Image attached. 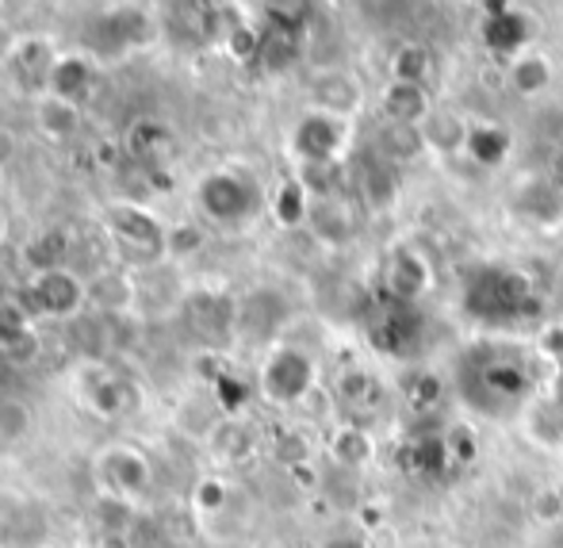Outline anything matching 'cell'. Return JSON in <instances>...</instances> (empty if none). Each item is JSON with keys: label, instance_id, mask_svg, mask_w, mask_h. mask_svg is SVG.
Segmentation results:
<instances>
[{"label": "cell", "instance_id": "obj_20", "mask_svg": "<svg viewBox=\"0 0 563 548\" xmlns=\"http://www.w3.org/2000/svg\"><path fill=\"white\" fill-rule=\"evenodd\" d=\"M418 131H422V142H430V146L460 150V146H467V131H472V127H464V119L452 116V111H433Z\"/></svg>", "mask_w": 563, "mask_h": 548}, {"label": "cell", "instance_id": "obj_4", "mask_svg": "<svg viewBox=\"0 0 563 548\" xmlns=\"http://www.w3.org/2000/svg\"><path fill=\"white\" fill-rule=\"evenodd\" d=\"M89 299V284L74 273V268H46V273H35V281L27 284L20 307L35 315H54V319H74L77 311Z\"/></svg>", "mask_w": 563, "mask_h": 548}, {"label": "cell", "instance_id": "obj_24", "mask_svg": "<svg viewBox=\"0 0 563 548\" xmlns=\"http://www.w3.org/2000/svg\"><path fill=\"white\" fill-rule=\"evenodd\" d=\"M62 257H66V234H58V230H46V234H38L35 242L27 245V261L38 273L62 268Z\"/></svg>", "mask_w": 563, "mask_h": 548}, {"label": "cell", "instance_id": "obj_5", "mask_svg": "<svg viewBox=\"0 0 563 548\" xmlns=\"http://www.w3.org/2000/svg\"><path fill=\"white\" fill-rule=\"evenodd\" d=\"M422 315L415 304H399V299H387L379 304V311L368 322V341L387 357H410L422 346Z\"/></svg>", "mask_w": 563, "mask_h": 548}, {"label": "cell", "instance_id": "obj_8", "mask_svg": "<svg viewBox=\"0 0 563 548\" xmlns=\"http://www.w3.org/2000/svg\"><path fill=\"white\" fill-rule=\"evenodd\" d=\"M345 119H334V116H322V111H311V116L299 119L296 134V154L303 157L307 165H334V157L341 154L345 146Z\"/></svg>", "mask_w": 563, "mask_h": 548}, {"label": "cell", "instance_id": "obj_19", "mask_svg": "<svg viewBox=\"0 0 563 548\" xmlns=\"http://www.w3.org/2000/svg\"><path fill=\"white\" fill-rule=\"evenodd\" d=\"M510 81H514V89H518L521 97H537V92H544L552 85L549 58H544V54H537V51L521 54V58L510 66Z\"/></svg>", "mask_w": 563, "mask_h": 548}, {"label": "cell", "instance_id": "obj_34", "mask_svg": "<svg viewBox=\"0 0 563 548\" xmlns=\"http://www.w3.org/2000/svg\"><path fill=\"white\" fill-rule=\"evenodd\" d=\"M15 154H20V142H15V134L8 127H0V169H8L15 162Z\"/></svg>", "mask_w": 563, "mask_h": 548}, {"label": "cell", "instance_id": "obj_27", "mask_svg": "<svg viewBox=\"0 0 563 548\" xmlns=\"http://www.w3.org/2000/svg\"><path fill=\"white\" fill-rule=\"evenodd\" d=\"M203 250V230L192 227V222H180V227L165 230V253L169 257H192V253Z\"/></svg>", "mask_w": 563, "mask_h": 548}, {"label": "cell", "instance_id": "obj_10", "mask_svg": "<svg viewBox=\"0 0 563 548\" xmlns=\"http://www.w3.org/2000/svg\"><path fill=\"white\" fill-rule=\"evenodd\" d=\"M433 273L415 250H399L387 265V299H399V304H415L426 288H430Z\"/></svg>", "mask_w": 563, "mask_h": 548}, {"label": "cell", "instance_id": "obj_9", "mask_svg": "<svg viewBox=\"0 0 563 548\" xmlns=\"http://www.w3.org/2000/svg\"><path fill=\"white\" fill-rule=\"evenodd\" d=\"M529 35H533V23H529L526 12L510 4L490 8V15L483 20V43L487 51H495L498 58H521V51L529 46Z\"/></svg>", "mask_w": 563, "mask_h": 548}, {"label": "cell", "instance_id": "obj_3", "mask_svg": "<svg viewBox=\"0 0 563 548\" xmlns=\"http://www.w3.org/2000/svg\"><path fill=\"white\" fill-rule=\"evenodd\" d=\"M196 200H200L203 216L216 219L219 227H238L257 211L261 204V193L245 173L238 169H216L200 180L196 188Z\"/></svg>", "mask_w": 563, "mask_h": 548}, {"label": "cell", "instance_id": "obj_11", "mask_svg": "<svg viewBox=\"0 0 563 548\" xmlns=\"http://www.w3.org/2000/svg\"><path fill=\"white\" fill-rule=\"evenodd\" d=\"M46 89H51V97L81 108V100L89 97V89H92V66L81 54H58L51 74H46Z\"/></svg>", "mask_w": 563, "mask_h": 548}, {"label": "cell", "instance_id": "obj_22", "mask_svg": "<svg viewBox=\"0 0 563 548\" xmlns=\"http://www.w3.org/2000/svg\"><path fill=\"white\" fill-rule=\"evenodd\" d=\"M311 227L319 230L322 238H349L353 234V216H349V208L341 200H330V196H322L319 204L311 208Z\"/></svg>", "mask_w": 563, "mask_h": 548}, {"label": "cell", "instance_id": "obj_26", "mask_svg": "<svg viewBox=\"0 0 563 548\" xmlns=\"http://www.w3.org/2000/svg\"><path fill=\"white\" fill-rule=\"evenodd\" d=\"M395 69V81H407V85H426V74H430V54L422 46H402L391 62Z\"/></svg>", "mask_w": 563, "mask_h": 548}, {"label": "cell", "instance_id": "obj_33", "mask_svg": "<svg viewBox=\"0 0 563 548\" xmlns=\"http://www.w3.org/2000/svg\"><path fill=\"white\" fill-rule=\"evenodd\" d=\"M445 441H449V457H456V460H475V434L456 430V438H445Z\"/></svg>", "mask_w": 563, "mask_h": 548}, {"label": "cell", "instance_id": "obj_31", "mask_svg": "<svg viewBox=\"0 0 563 548\" xmlns=\"http://www.w3.org/2000/svg\"><path fill=\"white\" fill-rule=\"evenodd\" d=\"M341 395H345L349 403H368L372 399V380L361 376V372H349V376H341Z\"/></svg>", "mask_w": 563, "mask_h": 548}, {"label": "cell", "instance_id": "obj_21", "mask_svg": "<svg viewBox=\"0 0 563 548\" xmlns=\"http://www.w3.org/2000/svg\"><path fill=\"white\" fill-rule=\"evenodd\" d=\"M311 208L314 204H311V193H307L303 180H284L280 193H276V204H273L276 222H280V227H299V222L311 219Z\"/></svg>", "mask_w": 563, "mask_h": 548}, {"label": "cell", "instance_id": "obj_28", "mask_svg": "<svg viewBox=\"0 0 563 548\" xmlns=\"http://www.w3.org/2000/svg\"><path fill=\"white\" fill-rule=\"evenodd\" d=\"M334 452L341 460H349V464H361V460L368 457V438H364L356 426H345V430L338 434V441H334Z\"/></svg>", "mask_w": 563, "mask_h": 548}, {"label": "cell", "instance_id": "obj_18", "mask_svg": "<svg viewBox=\"0 0 563 548\" xmlns=\"http://www.w3.org/2000/svg\"><path fill=\"white\" fill-rule=\"evenodd\" d=\"M89 299L97 307H104V311H126L134 299V284L115 268H104V273L89 281Z\"/></svg>", "mask_w": 563, "mask_h": 548}, {"label": "cell", "instance_id": "obj_25", "mask_svg": "<svg viewBox=\"0 0 563 548\" xmlns=\"http://www.w3.org/2000/svg\"><path fill=\"white\" fill-rule=\"evenodd\" d=\"M31 430V410L15 399H0V445H15L23 441Z\"/></svg>", "mask_w": 563, "mask_h": 548}, {"label": "cell", "instance_id": "obj_29", "mask_svg": "<svg viewBox=\"0 0 563 548\" xmlns=\"http://www.w3.org/2000/svg\"><path fill=\"white\" fill-rule=\"evenodd\" d=\"M387 146L395 150L399 157H415L418 150H422V131L418 127H402V123H391V131H387Z\"/></svg>", "mask_w": 563, "mask_h": 548}, {"label": "cell", "instance_id": "obj_16", "mask_svg": "<svg viewBox=\"0 0 563 548\" xmlns=\"http://www.w3.org/2000/svg\"><path fill=\"white\" fill-rule=\"evenodd\" d=\"M464 150L475 157V165L495 169V165H503L506 154H510V131H503V127H495V123H479L467 131Z\"/></svg>", "mask_w": 563, "mask_h": 548}, {"label": "cell", "instance_id": "obj_35", "mask_svg": "<svg viewBox=\"0 0 563 548\" xmlns=\"http://www.w3.org/2000/svg\"><path fill=\"white\" fill-rule=\"evenodd\" d=\"M319 548H368V545L356 541V537H330V541H322Z\"/></svg>", "mask_w": 563, "mask_h": 548}, {"label": "cell", "instance_id": "obj_14", "mask_svg": "<svg viewBox=\"0 0 563 548\" xmlns=\"http://www.w3.org/2000/svg\"><path fill=\"white\" fill-rule=\"evenodd\" d=\"M314 105H319L322 116L349 119V116H356V111H361L364 92H361V85H356L349 74L319 77V85H314Z\"/></svg>", "mask_w": 563, "mask_h": 548}, {"label": "cell", "instance_id": "obj_12", "mask_svg": "<svg viewBox=\"0 0 563 548\" xmlns=\"http://www.w3.org/2000/svg\"><path fill=\"white\" fill-rule=\"evenodd\" d=\"M384 111L391 116V123L402 127H422L433 116L430 105V89L426 85H407V81H391L384 92Z\"/></svg>", "mask_w": 563, "mask_h": 548}, {"label": "cell", "instance_id": "obj_6", "mask_svg": "<svg viewBox=\"0 0 563 548\" xmlns=\"http://www.w3.org/2000/svg\"><path fill=\"white\" fill-rule=\"evenodd\" d=\"M104 222L112 242L123 245L126 257L157 261L165 253V227L150 211L134 208V204H115Z\"/></svg>", "mask_w": 563, "mask_h": 548}, {"label": "cell", "instance_id": "obj_15", "mask_svg": "<svg viewBox=\"0 0 563 548\" xmlns=\"http://www.w3.org/2000/svg\"><path fill=\"white\" fill-rule=\"evenodd\" d=\"M35 119H38V131H43L46 139H54V142H66V139H74V134L81 131V108L66 105V100L51 97V92L38 100Z\"/></svg>", "mask_w": 563, "mask_h": 548}, {"label": "cell", "instance_id": "obj_38", "mask_svg": "<svg viewBox=\"0 0 563 548\" xmlns=\"http://www.w3.org/2000/svg\"><path fill=\"white\" fill-rule=\"evenodd\" d=\"M4 234H8V219H4V211H0V242H4Z\"/></svg>", "mask_w": 563, "mask_h": 548}, {"label": "cell", "instance_id": "obj_37", "mask_svg": "<svg viewBox=\"0 0 563 548\" xmlns=\"http://www.w3.org/2000/svg\"><path fill=\"white\" fill-rule=\"evenodd\" d=\"M552 399H556V407H563V361H560V372H556V395H552Z\"/></svg>", "mask_w": 563, "mask_h": 548}, {"label": "cell", "instance_id": "obj_13", "mask_svg": "<svg viewBox=\"0 0 563 548\" xmlns=\"http://www.w3.org/2000/svg\"><path fill=\"white\" fill-rule=\"evenodd\" d=\"M104 475L112 483L115 495H142L150 487V464L146 457H139L134 449H112L104 457Z\"/></svg>", "mask_w": 563, "mask_h": 548}, {"label": "cell", "instance_id": "obj_1", "mask_svg": "<svg viewBox=\"0 0 563 548\" xmlns=\"http://www.w3.org/2000/svg\"><path fill=\"white\" fill-rule=\"evenodd\" d=\"M464 311L487 327H510L541 311V296L529 273L510 265H487L467 281Z\"/></svg>", "mask_w": 563, "mask_h": 548}, {"label": "cell", "instance_id": "obj_36", "mask_svg": "<svg viewBox=\"0 0 563 548\" xmlns=\"http://www.w3.org/2000/svg\"><path fill=\"white\" fill-rule=\"evenodd\" d=\"M97 548H131V541H126L123 534H104L100 537V545Z\"/></svg>", "mask_w": 563, "mask_h": 548}, {"label": "cell", "instance_id": "obj_30", "mask_svg": "<svg viewBox=\"0 0 563 548\" xmlns=\"http://www.w3.org/2000/svg\"><path fill=\"white\" fill-rule=\"evenodd\" d=\"M441 399V384L433 376H418L415 387H410V407L415 410H430L433 403Z\"/></svg>", "mask_w": 563, "mask_h": 548}, {"label": "cell", "instance_id": "obj_23", "mask_svg": "<svg viewBox=\"0 0 563 548\" xmlns=\"http://www.w3.org/2000/svg\"><path fill=\"white\" fill-rule=\"evenodd\" d=\"M537 193H541V196H526V200H521V211H526L533 222H541V227L563 219V196L556 193V185H549V180H537Z\"/></svg>", "mask_w": 563, "mask_h": 548}, {"label": "cell", "instance_id": "obj_17", "mask_svg": "<svg viewBox=\"0 0 563 548\" xmlns=\"http://www.w3.org/2000/svg\"><path fill=\"white\" fill-rule=\"evenodd\" d=\"M92 384H81L89 387V392H85V403H89V410H97V415H104V418H112L119 407H123V395H126V384L123 380L115 376V372H108L104 364H97V369H92Z\"/></svg>", "mask_w": 563, "mask_h": 548}, {"label": "cell", "instance_id": "obj_7", "mask_svg": "<svg viewBox=\"0 0 563 548\" xmlns=\"http://www.w3.org/2000/svg\"><path fill=\"white\" fill-rule=\"evenodd\" d=\"M311 384H314V364L299 349H276L265 361V369H261V395L280 403V407L299 403L311 392Z\"/></svg>", "mask_w": 563, "mask_h": 548}, {"label": "cell", "instance_id": "obj_2", "mask_svg": "<svg viewBox=\"0 0 563 548\" xmlns=\"http://www.w3.org/2000/svg\"><path fill=\"white\" fill-rule=\"evenodd\" d=\"M467 369H472V380H464V399L472 395L475 407L490 410V415L521 403L533 387L529 361H521V353H514V349H475L464 361V372Z\"/></svg>", "mask_w": 563, "mask_h": 548}, {"label": "cell", "instance_id": "obj_32", "mask_svg": "<svg viewBox=\"0 0 563 548\" xmlns=\"http://www.w3.org/2000/svg\"><path fill=\"white\" fill-rule=\"evenodd\" d=\"M223 498H227V491H223V483H219V480L200 483V491H196V503H200L203 511H219V506H223Z\"/></svg>", "mask_w": 563, "mask_h": 548}]
</instances>
